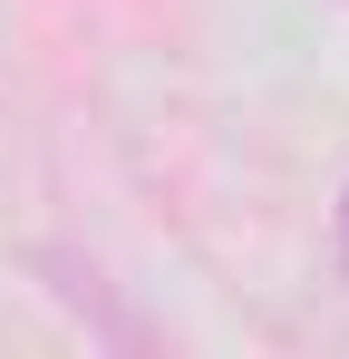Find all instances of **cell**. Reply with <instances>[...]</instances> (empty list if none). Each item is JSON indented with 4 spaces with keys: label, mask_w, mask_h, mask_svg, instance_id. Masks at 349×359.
<instances>
[{
    "label": "cell",
    "mask_w": 349,
    "mask_h": 359,
    "mask_svg": "<svg viewBox=\"0 0 349 359\" xmlns=\"http://www.w3.org/2000/svg\"><path fill=\"white\" fill-rule=\"evenodd\" d=\"M340 224H349V204H340Z\"/></svg>",
    "instance_id": "cell-1"
}]
</instances>
